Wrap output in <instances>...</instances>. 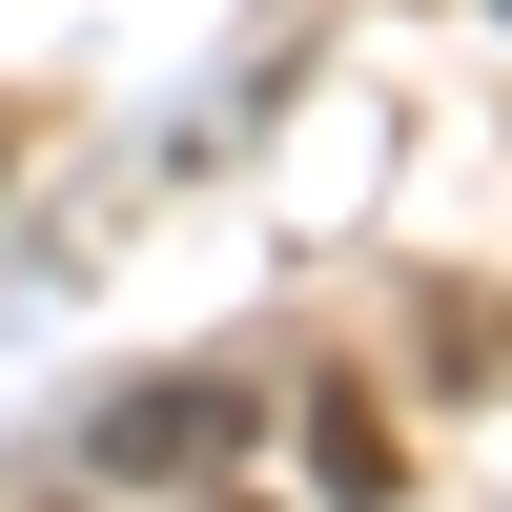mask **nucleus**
<instances>
[{
	"instance_id": "f257e3e1",
	"label": "nucleus",
	"mask_w": 512,
	"mask_h": 512,
	"mask_svg": "<svg viewBox=\"0 0 512 512\" xmlns=\"http://www.w3.org/2000/svg\"><path fill=\"white\" fill-rule=\"evenodd\" d=\"M226 451H246V369H123L82 410V472L103 492H226Z\"/></svg>"
},
{
	"instance_id": "f03ea898",
	"label": "nucleus",
	"mask_w": 512,
	"mask_h": 512,
	"mask_svg": "<svg viewBox=\"0 0 512 512\" xmlns=\"http://www.w3.org/2000/svg\"><path fill=\"white\" fill-rule=\"evenodd\" d=\"M390 472H410V451H390V410H369V390H308V492H328V512H369Z\"/></svg>"
},
{
	"instance_id": "7ed1b4c3",
	"label": "nucleus",
	"mask_w": 512,
	"mask_h": 512,
	"mask_svg": "<svg viewBox=\"0 0 512 512\" xmlns=\"http://www.w3.org/2000/svg\"><path fill=\"white\" fill-rule=\"evenodd\" d=\"M0 512H103V492H62V451H0Z\"/></svg>"
}]
</instances>
